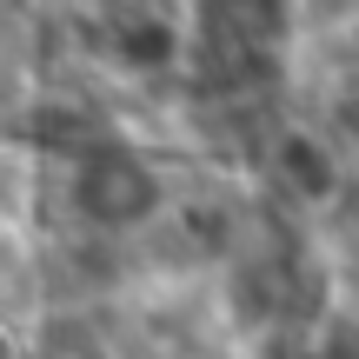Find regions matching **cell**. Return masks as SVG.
<instances>
[{"label":"cell","instance_id":"7a4b0ae2","mask_svg":"<svg viewBox=\"0 0 359 359\" xmlns=\"http://www.w3.org/2000/svg\"><path fill=\"white\" fill-rule=\"evenodd\" d=\"M286 160H293V167H299V193H313V200H320V193L333 187V167H326V160L313 154L306 140H293V147H286Z\"/></svg>","mask_w":359,"mask_h":359},{"label":"cell","instance_id":"6da1fadb","mask_svg":"<svg viewBox=\"0 0 359 359\" xmlns=\"http://www.w3.org/2000/svg\"><path fill=\"white\" fill-rule=\"evenodd\" d=\"M74 200H80V213H87L93 226H140V219L160 213V180H154V167H140L133 154L100 147V154L80 160Z\"/></svg>","mask_w":359,"mask_h":359},{"label":"cell","instance_id":"3957f363","mask_svg":"<svg viewBox=\"0 0 359 359\" xmlns=\"http://www.w3.org/2000/svg\"><path fill=\"white\" fill-rule=\"evenodd\" d=\"M7 353H13V346H7V333H0V359H7Z\"/></svg>","mask_w":359,"mask_h":359}]
</instances>
